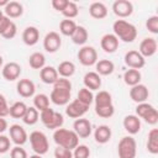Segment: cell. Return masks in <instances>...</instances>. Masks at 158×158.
I'll use <instances>...</instances> for the list:
<instances>
[{"label": "cell", "mask_w": 158, "mask_h": 158, "mask_svg": "<svg viewBox=\"0 0 158 158\" xmlns=\"http://www.w3.org/2000/svg\"><path fill=\"white\" fill-rule=\"evenodd\" d=\"M9 131H10V138L16 146H22L27 142V139H28L27 132L21 125L14 123L10 126Z\"/></svg>", "instance_id": "12"}, {"label": "cell", "mask_w": 158, "mask_h": 158, "mask_svg": "<svg viewBox=\"0 0 158 158\" xmlns=\"http://www.w3.org/2000/svg\"><path fill=\"white\" fill-rule=\"evenodd\" d=\"M16 89H17V94L22 98H31L35 95L36 91L35 83L30 79H20L17 81Z\"/></svg>", "instance_id": "15"}, {"label": "cell", "mask_w": 158, "mask_h": 158, "mask_svg": "<svg viewBox=\"0 0 158 158\" xmlns=\"http://www.w3.org/2000/svg\"><path fill=\"white\" fill-rule=\"evenodd\" d=\"M54 158H73V152L68 148L57 146L54 149Z\"/></svg>", "instance_id": "43"}, {"label": "cell", "mask_w": 158, "mask_h": 158, "mask_svg": "<svg viewBox=\"0 0 158 158\" xmlns=\"http://www.w3.org/2000/svg\"><path fill=\"white\" fill-rule=\"evenodd\" d=\"M30 143L36 154H46L49 148V143L47 139V136L42 131H33L30 133Z\"/></svg>", "instance_id": "5"}, {"label": "cell", "mask_w": 158, "mask_h": 158, "mask_svg": "<svg viewBox=\"0 0 158 158\" xmlns=\"http://www.w3.org/2000/svg\"><path fill=\"white\" fill-rule=\"evenodd\" d=\"M90 157V149L85 144H78L73 149V158H89Z\"/></svg>", "instance_id": "39"}, {"label": "cell", "mask_w": 158, "mask_h": 158, "mask_svg": "<svg viewBox=\"0 0 158 158\" xmlns=\"http://www.w3.org/2000/svg\"><path fill=\"white\" fill-rule=\"evenodd\" d=\"M38 118H40V112L37 111V109L33 107V106H30V107L27 106V110H26V112H25V115L22 117V121L26 125L32 126V125L37 123Z\"/></svg>", "instance_id": "35"}, {"label": "cell", "mask_w": 158, "mask_h": 158, "mask_svg": "<svg viewBox=\"0 0 158 158\" xmlns=\"http://www.w3.org/2000/svg\"><path fill=\"white\" fill-rule=\"evenodd\" d=\"M148 125H156L157 122H158V111H157V109L156 107H153L148 114H147V116L143 118Z\"/></svg>", "instance_id": "46"}, {"label": "cell", "mask_w": 158, "mask_h": 158, "mask_svg": "<svg viewBox=\"0 0 158 158\" xmlns=\"http://www.w3.org/2000/svg\"><path fill=\"white\" fill-rule=\"evenodd\" d=\"M40 117H41V121L42 123L49 128V130H57V128H60L63 122H64V118H63V115L58 111H54L53 109L48 107L43 111H41L40 114Z\"/></svg>", "instance_id": "4"}, {"label": "cell", "mask_w": 158, "mask_h": 158, "mask_svg": "<svg viewBox=\"0 0 158 158\" xmlns=\"http://www.w3.org/2000/svg\"><path fill=\"white\" fill-rule=\"evenodd\" d=\"M100 46L106 53H114L118 48V38L114 33H106L101 37Z\"/></svg>", "instance_id": "18"}, {"label": "cell", "mask_w": 158, "mask_h": 158, "mask_svg": "<svg viewBox=\"0 0 158 158\" xmlns=\"http://www.w3.org/2000/svg\"><path fill=\"white\" fill-rule=\"evenodd\" d=\"M123 60H125V64H126L130 69H137V70H138V69L143 68L144 64H146V59L139 54L138 51H135V49L128 51V52L125 54Z\"/></svg>", "instance_id": "9"}, {"label": "cell", "mask_w": 158, "mask_h": 158, "mask_svg": "<svg viewBox=\"0 0 158 158\" xmlns=\"http://www.w3.org/2000/svg\"><path fill=\"white\" fill-rule=\"evenodd\" d=\"M81 104L86 105V106H90L94 101V95H93V91H90L89 89L86 88H81L79 91H78V98H77Z\"/></svg>", "instance_id": "37"}, {"label": "cell", "mask_w": 158, "mask_h": 158, "mask_svg": "<svg viewBox=\"0 0 158 158\" xmlns=\"http://www.w3.org/2000/svg\"><path fill=\"white\" fill-rule=\"evenodd\" d=\"M2 16H4V12H2V10H1V9H0V19H1V17H2Z\"/></svg>", "instance_id": "55"}, {"label": "cell", "mask_w": 158, "mask_h": 158, "mask_svg": "<svg viewBox=\"0 0 158 158\" xmlns=\"http://www.w3.org/2000/svg\"><path fill=\"white\" fill-rule=\"evenodd\" d=\"M88 37H89V33H88V30L84 27V26H77L73 36H72V41L75 43V44H79V46H83L88 41Z\"/></svg>", "instance_id": "31"}, {"label": "cell", "mask_w": 158, "mask_h": 158, "mask_svg": "<svg viewBox=\"0 0 158 158\" xmlns=\"http://www.w3.org/2000/svg\"><path fill=\"white\" fill-rule=\"evenodd\" d=\"M112 11L116 16L125 19L132 15L133 12V5L128 0H116L112 4Z\"/></svg>", "instance_id": "10"}, {"label": "cell", "mask_w": 158, "mask_h": 158, "mask_svg": "<svg viewBox=\"0 0 158 158\" xmlns=\"http://www.w3.org/2000/svg\"><path fill=\"white\" fill-rule=\"evenodd\" d=\"M147 151L151 154H157L158 153V130L157 128H152L148 132Z\"/></svg>", "instance_id": "30"}, {"label": "cell", "mask_w": 158, "mask_h": 158, "mask_svg": "<svg viewBox=\"0 0 158 158\" xmlns=\"http://www.w3.org/2000/svg\"><path fill=\"white\" fill-rule=\"evenodd\" d=\"M58 72V75H60V78H70L74 73H75V65L73 62L69 60H64L62 63H59L58 68H56Z\"/></svg>", "instance_id": "26"}, {"label": "cell", "mask_w": 158, "mask_h": 158, "mask_svg": "<svg viewBox=\"0 0 158 158\" xmlns=\"http://www.w3.org/2000/svg\"><path fill=\"white\" fill-rule=\"evenodd\" d=\"M7 2H9L7 0H0V7H1V6H4V7H5V6L7 5Z\"/></svg>", "instance_id": "52"}, {"label": "cell", "mask_w": 158, "mask_h": 158, "mask_svg": "<svg viewBox=\"0 0 158 158\" xmlns=\"http://www.w3.org/2000/svg\"><path fill=\"white\" fill-rule=\"evenodd\" d=\"M9 105L2 94H0V117H6L9 115Z\"/></svg>", "instance_id": "48"}, {"label": "cell", "mask_w": 158, "mask_h": 158, "mask_svg": "<svg viewBox=\"0 0 158 158\" xmlns=\"http://www.w3.org/2000/svg\"><path fill=\"white\" fill-rule=\"evenodd\" d=\"M4 11L5 16H7L9 19H16L23 14V6L19 1H9L4 7Z\"/></svg>", "instance_id": "24"}, {"label": "cell", "mask_w": 158, "mask_h": 158, "mask_svg": "<svg viewBox=\"0 0 158 158\" xmlns=\"http://www.w3.org/2000/svg\"><path fill=\"white\" fill-rule=\"evenodd\" d=\"M123 128L130 135H136L141 130V120L136 115H127L123 118Z\"/></svg>", "instance_id": "20"}, {"label": "cell", "mask_w": 158, "mask_h": 158, "mask_svg": "<svg viewBox=\"0 0 158 158\" xmlns=\"http://www.w3.org/2000/svg\"><path fill=\"white\" fill-rule=\"evenodd\" d=\"M83 83L84 88L89 89L90 91L99 90L101 86V78L96 72H88L83 78Z\"/></svg>", "instance_id": "19"}, {"label": "cell", "mask_w": 158, "mask_h": 158, "mask_svg": "<svg viewBox=\"0 0 158 158\" xmlns=\"http://www.w3.org/2000/svg\"><path fill=\"white\" fill-rule=\"evenodd\" d=\"M95 112L98 116L102 117V118H109L114 115L115 112V107L114 105H109V106H102V107H95Z\"/></svg>", "instance_id": "40"}, {"label": "cell", "mask_w": 158, "mask_h": 158, "mask_svg": "<svg viewBox=\"0 0 158 158\" xmlns=\"http://www.w3.org/2000/svg\"><path fill=\"white\" fill-rule=\"evenodd\" d=\"M62 46V38L59 36V33L51 31L48 32L44 38H43V48L46 49V52L48 53H54L57 52Z\"/></svg>", "instance_id": "8"}, {"label": "cell", "mask_w": 158, "mask_h": 158, "mask_svg": "<svg viewBox=\"0 0 158 158\" xmlns=\"http://www.w3.org/2000/svg\"><path fill=\"white\" fill-rule=\"evenodd\" d=\"M28 158H42V156H40V154H36V153H35V154H32V156H30Z\"/></svg>", "instance_id": "53"}, {"label": "cell", "mask_w": 158, "mask_h": 158, "mask_svg": "<svg viewBox=\"0 0 158 158\" xmlns=\"http://www.w3.org/2000/svg\"><path fill=\"white\" fill-rule=\"evenodd\" d=\"M27 110V106L23 101H16L15 104H12L9 109V115L14 118H22L25 112Z\"/></svg>", "instance_id": "33"}, {"label": "cell", "mask_w": 158, "mask_h": 158, "mask_svg": "<svg viewBox=\"0 0 158 158\" xmlns=\"http://www.w3.org/2000/svg\"><path fill=\"white\" fill-rule=\"evenodd\" d=\"M94 102H95V107H102V106L112 105L111 94L106 90H101L94 96Z\"/></svg>", "instance_id": "29"}, {"label": "cell", "mask_w": 158, "mask_h": 158, "mask_svg": "<svg viewBox=\"0 0 158 158\" xmlns=\"http://www.w3.org/2000/svg\"><path fill=\"white\" fill-rule=\"evenodd\" d=\"M77 23L73 21V20H69V19H65V20H62L60 23H59V31L62 35L64 36H68V37H72L75 28H77Z\"/></svg>", "instance_id": "34"}, {"label": "cell", "mask_w": 158, "mask_h": 158, "mask_svg": "<svg viewBox=\"0 0 158 158\" xmlns=\"http://www.w3.org/2000/svg\"><path fill=\"white\" fill-rule=\"evenodd\" d=\"M20 74H21V67L16 62H9L2 67V77L9 81H14L19 79Z\"/></svg>", "instance_id": "17"}, {"label": "cell", "mask_w": 158, "mask_h": 158, "mask_svg": "<svg viewBox=\"0 0 158 158\" xmlns=\"http://www.w3.org/2000/svg\"><path fill=\"white\" fill-rule=\"evenodd\" d=\"M78 59L85 67L94 65L98 62V52L93 46H83L78 52Z\"/></svg>", "instance_id": "7"}, {"label": "cell", "mask_w": 158, "mask_h": 158, "mask_svg": "<svg viewBox=\"0 0 158 158\" xmlns=\"http://www.w3.org/2000/svg\"><path fill=\"white\" fill-rule=\"evenodd\" d=\"M16 33H17V27H16L15 22H11L10 26L7 27V30H6L1 36H2L4 38H6V40H11V38H14V37L16 36Z\"/></svg>", "instance_id": "47"}, {"label": "cell", "mask_w": 158, "mask_h": 158, "mask_svg": "<svg viewBox=\"0 0 158 158\" xmlns=\"http://www.w3.org/2000/svg\"><path fill=\"white\" fill-rule=\"evenodd\" d=\"M7 128V121L4 117H0V135Z\"/></svg>", "instance_id": "51"}, {"label": "cell", "mask_w": 158, "mask_h": 158, "mask_svg": "<svg viewBox=\"0 0 158 158\" xmlns=\"http://www.w3.org/2000/svg\"><path fill=\"white\" fill-rule=\"evenodd\" d=\"M94 138L98 143L100 144H105L110 141L111 138V128L107 125H100L96 127L95 132H94Z\"/></svg>", "instance_id": "23"}, {"label": "cell", "mask_w": 158, "mask_h": 158, "mask_svg": "<svg viewBox=\"0 0 158 158\" xmlns=\"http://www.w3.org/2000/svg\"><path fill=\"white\" fill-rule=\"evenodd\" d=\"M95 67H96V73L99 75H110L114 72V69H115L114 63L111 60H109V59L98 60Z\"/></svg>", "instance_id": "27"}, {"label": "cell", "mask_w": 158, "mask_h": 158, "mask_svg": "<svg viewBox=\"0 0 158 158\" xmlns=\"http://www.w3.org/2000/svg\"><path fill=\"white\" fill-rule=\"evenodd\" d=\"M89 14L93 19H96V20H101L104 17H106L107 15V7L105 6V4L100 2V1H95L90 5L89 7Z\"/></svg>", "instance_id": "25"}, {"label": "cell", "mask_w": 158, "mask_h": 158, "mask_svg": "<svg viewBox=\"0 0 158 158\" xmlns=\"http://www.w3.org/2000/svg\"><path fill=\"white\" fill-rule=\"evenodd\" d=\"M139 54L146 58V57H152L157 52V41L153 37H146L142 40L139 43Z\"/></svg>", "instance_id": "16"}, {"label": "cell", "mask_w": 158, "mask_h": 158, "mask_svg": "<svg viewBox=\"0 0 158 158\" xmlns=\"http://www.w3.org/2000/svg\"><path fill=\"white\" fill-rule=\"evenodd\" d=\"M33 107L37 109L38 112L49 107V98L46 94H37L33 98Z\"/></svg>", "instance_id": "36"}, {"label": "cell", "mask_w": 158, "mask_h": 158, "mask_svg": "<svg viewBox=\"0 0 158 158\" xmlns=\"http://www.w3.org/2000/svg\"><path fill=\"white\" fill-rule=\"evenodd\" d=\"M67 4H68V0H52L53 9L57 10V11H60V12L64 10V7L67 6Z\"/></svg>", "instance_id": "49"}, {"label": "cell", "mask_w": 158, "mask_h": 158, "mask_svg": "<svg viewBox=\"0 0 158 158\" xmlns=\"http://www.w3.org/2000/svg\"><path fill=\"white\" fill-rule=\"evenodd\" d=\"M78 12H79V9H78V5L74 2V1H68L67 6L64 7V10L62 11L63 16H65L67 19H74L78 16Z\"/></svg>", "instance_id": "38"}, {"label": "cell", "mask_w": 158, "mask_h": 158, "mask_svg": "<svg viewBox=\"0 0 158 158\" xmlns=\"http://www.w3.org/2000/svg\"><path fill=\"white\" fill-rule=\"evenodd\" d=\"M88 110H89V106L81 104L78 99H75L67 105L65 114L72 118H80L81 116H84L88 112Z\"/></svg>", "instance_id": "11"}, {"label": "cell", "mask_w": 158, "mask_h": 158, "mask_svg": "<svg viewBox=\"0 0 158 158\" xmlns=\"http://www.w3.org/2000/svg\"><path fill=\"white\" fill-rule=\"evenodd\" d=\"M2 62H4V59H2V57H1V56H0V67H1V65H2Z\"/></svg>", "instance_id": "54"}, {"label": "cell", "mask_w": 158, "mask_h": 158, "mask_svg": "<svg viewBox=\"0 0 158 158\" xmlns=\"http://www.w3.org/2000/svg\"><path fill=\"white\" fill-rule=\"evenodd\" d=\"M40 40V31L35 26H28L22 32V41L27 46H35Z\"/></svg>", "instance_id": "22"}, {"label": "cell", "mask_w": 158, "mask_h": 158, "mask_svg": "<svg viewBox=\"0 0 158 158\" xmlns=\"http://www.w3.org/2000/svg\"><path fill=\"white\" fill-rule=\"evenodd\" d=\"M53 139L59 147L68 148L73 151L78 144H79V137L73 130H67V128H57L53 133Z\"/></svg>", "instance_id": "3"}, {"label": "cell", "mask_w": 158, "mask_h": 158, "mask_svg": "<svg viewBox=\"0 0 158 158\" xmlns=\"http://www.w3.org/2000/svg\"><path fill=\"white\" fill-rule=\"evenodd\" d=\"M10 148H11V139L5 135H0V154L9 152Z\"/></svg>", "instance_id": "44"}, {"label": "cell", "mask_w": 158, "mask_h": 158, "mask_svg": "<svg viewBox=\"0 0 158 158\" xmlns=\"http://www.w3.org/2000/svg\"><path fill=\"white\" fill-rule=\"evenodd\" d=\"M146 27L151 33L157 35L158 33V16L153 15V16L148 17L146 21Z\"/></svg>", "instance_id": "42"}, {"label": "cell", "mask_w": 158, "mask_h": 158, "mask_svg": "<svg viewBox=\"0 0 158 158\" xmlns=\"http://www.w3.org/2000/svg\"><path fill=\"white\" fill-rule=\"evenodd\" d=\"M141 78H142L141 72L137 69H127L123 74V81L130 86H135L139 84Z\"/></svg>", "instance_id": "28"}, {"label": "cell", "mask_w": 158, "mask_h": 158, "mask_svg": "<svg viewBox=\"0 0 158 158\" xmlns=\"http://www.w3.org/2000/svg\"><path fill=\"white\" fill-rule=\"evenodd\" d=\"M40 77L44 84H54L59 78L57 69L52 65H44L40 70Z\"/></svg>", "instance_id": "21"}, {"label": "cell", "mask_w": 158, "mask_h": 158, "mask_svg": "<svg viewBox=\"0 0 158 158\" xmlns=\"http://www.w3.org/2000/svg\"><path fill=\"white\" fill-rule=\"evenodd\" d=\"M153 107H154V106L151 105V104H148V102H141V104H138L137 107H136V116H138V117H141V118H144V117L147 116V114H148Z\"/></svg>", "instance_id": "41"}, {"label": "cell", "mask_w": 158, "mask_h": 158, "mask_svg": "<svg viewBox=\"0 0 158 158\" xmlns=\"http://www.w3.org/2000/svg\"><path fill=\"white\" fill-rule=\"evenodd\" d=\"M11 22H12V21H11L7 16H5V15L0 19V35H2V33L7 30V27L10 26V23H11Z\"/></svg>", "instance_id": "50"}, {"label": "cell", "mask_w": 158, "mask_h": 158, "mask_svg": "<svg viewBox=\"0 0 158 158\" xmlns=\"http://www.w3.org/2000/svg\"><path fill=\"white\" fill-rule=\"evenodd\" d=\"M114 35L126 43H131L137 37V28L135 25L127 22L126 20H116L112 25Z\"/></svg>", "instance_id": "2"}, {"label": "cell", "mask_w": 158, "mask_h": 158, "mask_svg": "<svg viewBox=\"0 0 158 158\" xmlns=\"http://www.w3.org/2000/svg\"><path fill=\"white\" fill-rule=\"evenodd\" d=\"M118 158H136L137 154V144L133 137L125 136L120 139L117 146Z\"/></svg>", "instance_id": "6"}, {"label": "cell", "mask_w": 158, "mask_h": 158, "mask_svg": "<svg viewBox=\"0 0 158 158\" xmlns=\"http://www.w3.org/2000/svg\"><path fill=\"white\" fill-rule=\"evenodd\" d=\"M73 128H74L73 131L80 138H86L91 135V123L86 118H83V117L77 118L73 123Z\"/></svg>", "instance_id": "14"}, {"label": "cell", "mask_w": 158, "mask_h": 158, "mask_svg": "<svg viewBox=\"0 0 158 158\" xmlns=\"http://www.w3.org/2000/svg\"><path fill=\"white\" fill-rule=\"evenodd\" d=\"M148 95H149V91L144 84L139 83L135 86H131V89H130V98L132 101H135L137 104L146 102L148 99Z\"/></svg>", "instance_id": "13"}, {"label": "cell", "mask_w": 158, "mask_h": 158, "mask_svg": "<svg viewBox=\"0 0 158 158\" xmlns=\"http://www.w3.org/2000/svg\"><path fill=\"white\" fill-rule=\"evenodd\" d=\"M28 64L32 69H42L46 64V57L41 52H35L28 58Z\"/></svg>", "instance_id": "32"}, {"label": "cell", "mask_w": 158, "mask_h": 158, "mask_svg": "<svg viewBox=\"0 0 158 158\" xmlns=\"http://www.w3.org/2000/svg\"><path fill=\"white\" fill-rule=\"evenodd\" d=\"M10 157L11 158H28L27 152L21 147V146H15L10 151Z\"/></svg>", "instance_id": "45"}, {"label": "cell", "mask_w": 158, "mask_h": 158, "mask_svg": "<svg viewBox=\"0 0 158 158\" xmlns=\"http://www.w3.org/2000/svg\"><path fill=\"white\" fill-rule=\"evenodd\" d=\"M72 94V83L67 78H58V80L53 84V89L51 91V101L58 106L67 105L70 100Z\"/></svg>", "instance_id": "1"}]
</instances>
